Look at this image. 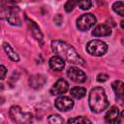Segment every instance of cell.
Returning a JSON list of instances; mask_svg holds the SVG:
<instances>
[{"label":"cell","mask_w":124,"mask_h":124,"mask_svg":"<svg viewBox=\"0 0 124 124\" xmlns=\"http://www.w3.org/2000/svg\"><path fill=\"white\" fill-rule=\"evenodd\" d=\"M51 48L63 60H66L67 62H70L76 65H80V66L84 65V60L78 55L76 49L66 42H63L60 40L52 41Z\"/></svg>","instance_id":"obj_1"},{"label":"cell","mask_w":124,"mask_h":124,"mask_svg":"<svg viewBox=\"0 0 124 124\" xmlns=\"http://www.w3.org/2000/svg\"><path fill=\"white\" fill-rule=\"evenodd\" d=\"M89 107L92 111L99 113L108 107V100L105 90L102 87H94L89 93Z\"/></svg>","instance_id":"obj_2"},{"label":"cell","mask_w":124,"mask_h":124,"mask_svg":"<svg viewBox=\"0 0 124 124\" xmlns=\"http://www.w3.org/2000/svg\"><path fill=\"white\" fill-rule=\"evenodd\" d=\"M86 50L89 54L93 56H102L108 50V46L105 42L101 40H92L87 43Z\"/></svg>","instance_id":"obj_3"},{"label":"cell","mask_w":124,"mask_h":124,"mask_svg":"<svg viewBox=\"0 0 124 124\" xmlns=\"http://www.w3.org/2000/svg\"><path fill=\"white\" fill-rule=\"evenodd\" d=\"M9 113L14 122L25 123V122H30L32 120V114L28 112H23L21 108L18 106H12Z\"/></svg>","instance_id":"obj_4"},{"label":"cell","mask_w":124,"mask_h":124,"mask_svg":"<svg viewBox=\"0 0 124 124\" xmlns=\"http://www.w3.org/2000/svg\"><path fill=\"white\" fill-rule=\"evenodd\" d=\"M96 23V17L92 14L81 15L77 20V27L80 31H86L90 29Z\"/></svg>","instance_id":"obj_5"},{"label":"cell","mask_w":124,"mask_h":124,"mask_svg":"<svg viewBox=\"0 0 124 124\" xmlns=\"http://www.w3.org/2000/svg\"><path fill=\"white\" fill-rule=\"evenodd\" d=\"M67 75L70 78V79L73 80L74 82L81 83V82H84L86 79L85 73L82 70L78 69V67H70L67 71Z\"/></svg>","instance_id":"obj_6"},{"label":"cell","mask_w":124,"mask_h":124,"mask_svg":"<svg viewBox=\"0 0 124 124\" xmlns=\"http://www.w3.org/2000/svg\"><path fill=\"white\" fill-rule=\"evenodd\" d=\"M54 106L60 111H68L73 108L74 101L67 96H60L55 100Z\"/></svg>","instance_id":"obj_7"},{"label":"cell","mask_w":124,"mask_h":124,"mask_svg":"<svg viewBox=\"0 0 124 124\" xmlns=\"http://www.w3.org/2000/svg\"><path fill=\"white\" fill-rule=\"evenodd\" d=\"M69 89V84L68 82L63 79V78H59L54 84L53 86L51 87L50 89V93L52 95H61V94H64L68 91Z\"/></svg>","instance_id":"obj_8"},{"label":"cell","mask_w":124,"mask_h":124,"mask_svg":"<svg viewBox=\"0 0 124 124\" xmlns=\"http://www.w3.org/2000/svg\"><path fill=\"white\" fill-rule=\"evenodd\" d=\"M111 33V29L108 25L101 23L98 24L92 31V35L95 37H105V36H108Z\"/></svg>","instance_id":"obj_9"},{"label":"cell","mask_w":124,"mask_h":124,"mask_svg":"<svg viewBox=\"0 0 124 124\" xmlns=\"http://www.w3.org/2000/svg\"><path fill=\"white\" fill-rule=\"evenodd\" d=\"M49 67H50L51 70L59 72V71H62L64 69L65 62H64V60L60 56L55 55V56H52L49 59Z\"/></svg>","instance_id":"obj_10"},{"label":"cell","mask_w":124,"mask_h":124,"mask_svg":"<svg viewBox=\"0 0 124 124\" xmlns=\"http://www.w3.org/2000/svg\"><path fill=\"white\" fill-rule=\"evenodd\" d=\"M26 21H27L28 27H29L30 30H31L32 35L35 37V39H36L37 41H39V42L42 44V43H43V35H42V32H41L39 26H38L33 20L29 19L28 17H26Z\"/></svg>","instance_id":"obj_11"},{"label":"cell","mask_w":124,"mask_h":124,"mask_svg":"<svg viewBox=\"0 0 124 124\" xmlns=\"http://www.w3.org/2000/svg\"><path fill=\"white\" fill-rule=\"evenodd\" d=\"M46 78L43 75H34V76L30 77V78H29L30 86H32L35 89L41 88L46 83Z\"/></svg>","instance_id":"obj_12"},{"label":"cell","mask_w":124,"mask_h":124,"mask_svg":"<svg viewBox=\"0 0 124 124\" xmlns=\"http://www.w3.org/2000/svg\"><path fill=\"white\" fill-rule=\"evenodd\" d=\"M119 118V110L117 107H112L106 114L105 120L108 123H116Z\"/></svg>","instance_id":"obj_13"},{"label":"cell","mask_w":124,"mask_h":124,"mask_svg":"<svg viewBox=\"0 0 124 124\" xmlns=\"http://www.w3.org/2000/svg\"><path fill=\"white\" fill-rule=\"evenodd\" d=\"M3 48H4V50L6 51V53H7V55L9 56V58L11 59V60H13V61H15V62H17L18 60H19V57H18V55H17V53L14 50V48L8 44V43H3Z\"/></svg>","instance_id":"obj_14"},{"label":"cell","mask_w":124,"mask_h":124,"mask_svg":"<svg viewBox=\"0 0 124 124\" xmlns=\"http://www.w3.org/2000/svg\"><path fill=\"white\" fill-rule=\"evenodd\" d=\"M70 93H71L72 97H74L75 99H81L85 96L86 89L84 87H81V86H75L71 89Z\"/></svg>","instance_id":"obj_15"},{"label":"cell","mask_w":124,"mask_h":124,"mask_svg":"<svg viewBox=\"0 0 124 124\" xmlns=\"http://www.w3.org/2000/svg\"><path fill=\"white\" fill-rule=\"evenodd\" d=\"M123 82L120 81V80H115L111 83V86H112V89L116 95L117 98L119 99H122L123 98Z\"/></svg>","instance_id":"obj_16"},{"label":"cell","mask_w":124,"mask_h":124,"mask_svg":"<svg viewBox=\"0 0 124 124\" xmlns=\"http://www.w3.org/2000/svg\"><path fill=\"white\" fill-rule=\"evenodd\" d=\"M7 20L12 24V25H20L21 20L19 18V16H17V14H16L15 11H9V13L6 16Z\"/></svg>","instance_id":"obj_17"},{"label":"cell","mask_w":124,"mask_h":124,"mask_svg":"<svg viewBox=\"0 0 124 124\" xmlns=\"http://www.w3.org/2000/svg\"><path fill=\"white\" fill-rule=\"evenodd\" d=\"M112 10H113L116 14H118L120 16H124V13H123V11H124V4H123V2H122V1H117V2H115V3L112 5Z\"/></svg>","instance_id":"obj_18"},{"label":"cell","mask_w":124,"mask_h":124,"mask_svg":"<svg viewBox=\"0 0 124 124\" xmlns=\"http://www.w3.org/2000/svg\"><path fill=\"white\" fill-rule=\"evenodd\" d=\"M77 5L81 10H89L92 7V1L91 0H76Z\"/></svg>","instance_id":"obj_19"},{"label":"cell","mask_w":124,"mask_h":124,"mask_svg":"<svg viewBox=\"0 0 124 124\" xmlns=\"http://www.w3.org/2000/svg\"><path fill=\"white\" fill-rule=\"evenodd\" d=\"M90 123L91 121L87 118H85L84 116H78V117H75V118H70L68 120V123Z\"/></svg>","instance_id":"obj_20"},{"label":"cell","mask_w":124,"mask_h":124,"mask_svg":"<svg viewBox=\"0 0 124 124\" xmlns=\"http://www.w3.org/2000/svg\"><path fill=\"white\" fill-rule=\"evenodd\" d=\"M47 120H48L49 123H52V124L63 123V118L60 117V115H58V114H52V115H49L48 118H47Z\"/></svg>","instance_id":"obj_21"},{"label":"cell","mask_w":124,"mask_h":124,"mask_svg":"<svg viewBox=\"0 0 124 124\" xmlns=\"http://www.w3.org/2000/svg\"><path fill=\"white\" fill-rule=\"evenodd\" d=\"M76 5H77L76 0H69V1H67V2L65 3V5H64V10H65L67 13H70V12H72V11L74 10V8L76 7Z\"/></svg>","instance_id":"obj_22"},{"label":"cell","mask_w":124,"mask_h":124,"mask_svg":"<svg viewBox=\"0 0 124 124\" xmlns=\"http://www.w3.org/2000/svg\"><path fill=\"white\" fill-rule=\"evenodd\" d=\"M108 79V76L106 74H99L97 76V81L98 82H105Z\"/></svg>","instance_id":"obj_23"},{"label":"cell","mask_w":124,"mask_h":124,"mask_svg":"<svg viewBox=\"0 0 124 124\" xmlns=\"http://www.w3.org/2000/svg\"><path fill=\"white\" fill-rule=\"evenodd\" d=\"M7 74V68L3 65H0V79H3L6 77Z\"/></svg>","instance_id":"obj_24"},{"label":"cell","mask_w":124,"mask_h":124,"mask_svg":"<svg viewBox=\"0 0 124 124\" xmlns=\"http://www.w3.org/2000/svg\"><path fill=\"white\" fill-rule=\"evenodd\" d=\"M53 20H54V22H55L57 25H60V24L62 23V20H63V18H62L61 15H56Z\"/></svg>","instance_id":"obj_25"},{"label":"cell","mask_w":124,"mask_h":124,"mask_svg":"<svg viewBox=\"0 0 124 124\" xmlns=\"http://www.w3.org/2000/svg\"><path fill=\"white\" fill-rule=\"evenodd\" d=\"M4 1L7 3H10V4H16V3L20 2V0H4Z\"/></svg>","instance_id":"obj_26"},{"label":"cell","mask_w":124,"mask_h":124,"mask_svg":"<svg viewBox=\"0 0 124 124\" xmlns=\"http://www.w3.org/2000/svg\"><path fill=\"white\" fill-rule=\"evenodd\" d=\"M2 5V0H0V6Z\"/></svg>","instance_id":"obj_27"}]
</instances>
